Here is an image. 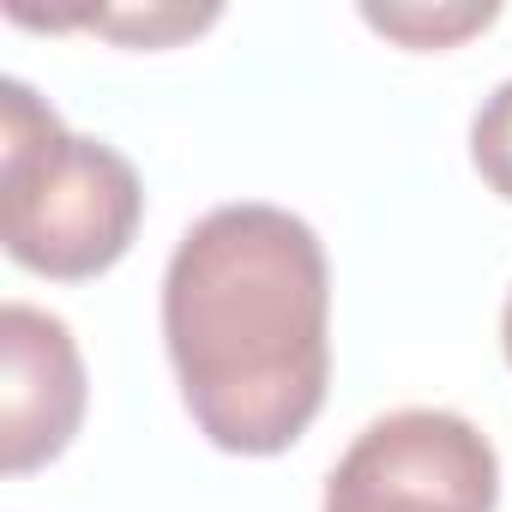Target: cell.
<instances>
[{
  "mask_svg": "<svg viewBox=\"0 0 512 512\" xmlns=\"http://www.w3.org/2000/svg\"><path fill=\"white\" fill-rule=\"evenodd\" d=\"M163 344L199 434L272 458L308 434L332 380V272L284 205L205 211L163 272Z\"/></svg>",
  "mask_w": 512,
  "mask_h": 512,
  "instance_id": "6da1fadb",
  "label": "cell"
},
{
  "mask_svg": "<svg viewBox=\"0 0 512 512\" xmlns=\"http://www.w3.org/2000/svg\"><path fill=\"white\" fill-rule=\"evenodd\" d=\"M139 217L145 187L115 145L67 133L25 79L0 85V235L25 272L97 278L133 247Z\"/></svg>",
  "mask_w": 512,
  "mask_h": 512,
  "instance_id": "7a4b0ae2",
  "label": "cell"
},
{
  "mask_svg": "<svg viewBox=\"0 0 512 512\" xmlns=\"http://www.w3.org/2000/svg\"><path fill=\"white\" fill-rule=\"evenodd\" d=\"M500 464L452 410H392L356 434L326 482V512H494Z\"/></svg>",
  "mask_w": 512,
  "mask_h": 512,
  "instance_id": "3957f363",
  "label": "cell"
},
{
  "mask_svg": "<svg viewBox=\"0 0 512 512\" xmlns=\"http://www.w3.org/2000/svg\"><path fill=\"white\" fill-rule=\"evenodd\" d=\"M85 416V362L67 320L7 302L0 308V464L13 476L67 452Z\"/></svg>",
  "mask_w": 512,
  "mask_h": 512,
  "instance_id": "277c9868",
  "label": "cell"
},
{
  "mask_svg": "<svg viewBox=\"0 0 512 512\" xmlns=\"http://www.w3.org/2000/svg\"><path fill=\"white\" fill-rule=\"evenodd\" d=\"M362 19L404 49H452L470 31L494 25V7H362Z\"/></svg>",
  "mask_w": 512,
  "mask_h": 512,
  "instance_id": "5b68a950",
  "label": "cell"
},
{
  "mask_svg": "<svg viewBox=\"0 0 512 512\" xmlns=\"http://www.w3.org/2000/svg\"><path fill=\"white\" fill-rule=\"evenodd\" d=\"M470 163L500 199H512V79L494 85V97H482L470 121Z\"/></svg>",
  "mask_w": 512,
  "mask_h": 512,
  "instance_id": "8992f818",
  "label": "cell"
},
{
  "mask_svg": "<svg viewBox=\"0 0 512 512\" xmlns=\"http://www.w3.org/2000/svg\"><path fill=\"white\" fill-rule=\"evenodd\" d=\"M211 19H217V7H205V13H187V7H157V13H85V25H97V31H109V37H127V43H145V49L175 43V37H193V31H205Z\"/></svg>",
  "mask_w": 512,
  "mask_h": 512,
  "instance_id": "52a82bcc",
  "label": "cell"
},
{
  "mask_svg": "<svg viewBox=\"0 0 512 512\" xmlns=\"http://www.w3.org/2000/svg\"><path fill=\"white\" fill-rule=\"evenodd\" d=\"M500 344H506V362H512V296H506V320H500Z\"/></svg>",
  "mask_w": 512,
  "mask_h": 512,
  "instance_id": "ba28073f",
  "label": "cell"
}]
</instances>
